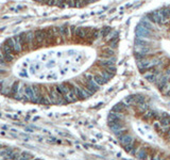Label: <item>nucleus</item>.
Instances as JSON below:
<instances>
[{
    "label": "nucleus",
    "mask_w": 170,
    "mask_h": 160,
    "mask_svg": "<svg viewBox=\"0 0 170 160\" xmlns=\"http://www.w3.org/2000/svg\"><path fill=\"white\" fill-rule=\"evenodd\" d=\"M119 34L110 27L60 26L23 32L0 45V70L46 66L66 104L94 95L116 75Z\"/></svg>",
    "instance_id": "1"
},
{
    "label": "nucleus",
    "mask_w": 170,
    "mask_h": 160,
    "mask_svg": "<svg viewBox=\"0 0 170 160\" xmlns=\"http://www.w3.org/2000/svg\"><path fill=\"white\" fill-rule=\"evenodd\" d=\"M133 57L141 76L170 98V4L139 19L134 30Z\"/></svg>",
    "instance_id": "2"
},
{
    "label": "nucleus",
    "mask_w": 170,
    "mask_h": 160,
    "mask_svg": "<svg viewBox=\"0 0 170 160\" xmlns=\"http://www.w3.org/2000/svg\"><path fill=\"white\" fill-rule=\"evenodd\" d=\"M34 1L59 8H84L101 0H34Z\"/></svg>",
    "instance_id": "3"
}]
</instances>
